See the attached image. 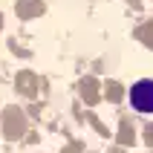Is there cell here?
Segmentation results:
<instances>
[{"instance_id":"1","label":"cell","mask_w":153,"mask_h":153,"mask_svg":"<svg viewBox=\"0 0 153 153\" xmlns=\"http://www.w3.org/2000/svg\"><path fill=\"white\" fill-rule=\"evenodd\" d=\"M26 127H29V121H26V113L17 107V104H9L6 110H3V116H0V133H3V139H9V142H17V139L26 136Z\"/></svg>"},{"instance_id":"2","label":"cell","mask_w":153,"mask_h":153,"mask_svg":"<svg viewBox=\"0 0 153 153\" xmlns=\"http://www.w3.org/2000/svg\"><path fill=\"white\" fill-rule=\"evenodd\" d=\"M127 98H130V104H133V110H136V113L150 116V113H153V78H142V81H136V84L127 90Z\"/></svg>"},{"instance_id":"3","label":"cell","mask_w":153,"mask_h":153,"mask_svg":"<svg viewBox=\"0 0 153 153\" xmlns=\"http://www.w3.org/2000/svg\"><path fill=\"white\" fill-rule=\"evenodd\" d=\"M15 90L20 95H26V98H35L38 90H41V81H38V75H35L32 69H23V72L15 75Z\"/></svg>"},{"instance_id":"4","label":"cell","mask_w":153,"mask_h":153,"mask_svg":"<svg viewBox=\"0 0 153 153\" xmlns=\"http://www.w3.org/2000/svg\"><path fill=\"white\" fill-rule=\"evenodd\" d=\"M46 12V3L43 0H17L15 3V15L20 20H35V17H41Z\"/></svg>"},{"instance_id":"5","label":"cell","mask_w":153,"mask_h":153,"mask_svg":"<svg viewBox=\"0 0 153 153\" xmlns=\"http://www.w3.org/2000/svg\"><path fill=\"white\" fill-rule=\"evenodd\" d=\"M78 95H81L90 107L98 104V98H101V93H98V78H93V75L81 78V81H78Z\"/></svg>"},{"instance_id":"6","label":"cell","mask_w":153,"mask_h":153,"mask_svg":"<svg viewBox=\"0 0 153 153\" xmlns=\"http://www.w3.org/2000/svg\"><path fill=\"white\" fill-rule=\"evenodd\" d=\"M104 95H107L113 104H119V101H121V95H124V90H121L119 81H107V87H104Z\"/></svg>"},{"instance_id":"7","label":"cell","mask_w":153,"mask_h":153,"mask_svg":"<svg viewBox=\"0 0 153 153\" xmlns=\"http://www.w3.org/2000/svg\"><path fill=\"white\" fill-rule=\"evenodd\" d=\"M133 139H136V136H133V124L124 119V121H121V130H119V142H121V145H130Z\"/></svg>"},{"instance_id":"8","label":"cell","mask_w":153,"mask_h":153,"mask_svg":"<svg viewBox=\"0 0 153 153\" xmlns=\"http://www.w3.org/2000/svg\"><path fill=\"white\" fill-rule=\"evenodd\" d=\"M139 38H142L147 46H153V26H142V29H139Z\"/></svg>"},{"instance_id":"9","label":"cell","mask_w":153,"mask_h":153,"mask_svg":"<svg viewBox=\"0 0 153 153\" xmlns=\"http://www.w3.org/2000/svg\"><path fill=\"white\" fill-rule=\"evenodd\" d=\"M90 124H93V127H95V130H98V133H101V136H110V130L104 127V124H101V121H98V119H95L93 113H90Z\"/></svg>"},{"instance_id":"10","label":"cell","mask_w":153,"mask_h":153,"mask_svg":"<svg viewBox=\"0 0 153 153\" xmlns=\"http://www.w3.org/2000/svg\"><path fill=\"white\" fill-rule=\"evenodd\" d=\"M9 49H12V52H17V55H23V58H29V49L17 46V41H9Z\"/></svg>"},{"instance_id":"11","label":"cell","mask_w":153,"mask_h":153,"mask_svg":"<svg viewBox=\"0 0 153 153\" xmlns=\"http://www.w3.org/2000/svg\"><path fill=\"white\" fill-rule=\"evenodd\" d=\"M61 153H81V142H69V145L64 147Z\"/></svg>"},{"instance_id":"12","label":"cell","mask_w":153,"mask_h":153,"mask_svg":"<svg viewBox=\"0 0 153 153\" xmlns=\"http://www.w3.org/2000/svg\"><path fill=\"white\" fill-rule=\"evenodd\" d=\"M147 142H153V124H150V130H147Z\"/></svg>"},{"instance_id":"13","label":"cell","mask_w":153,"mask_h":153,"mask_svg":"<svg viewBox=\"0 0 153 153\" xmlns=\"http://www.w3.org/2000/svg\"><path fill=\"white\" fill-rule=\"evenodd\" d=\"M0 32H3V15H0Z\"/></svg>"}]
</instances>
